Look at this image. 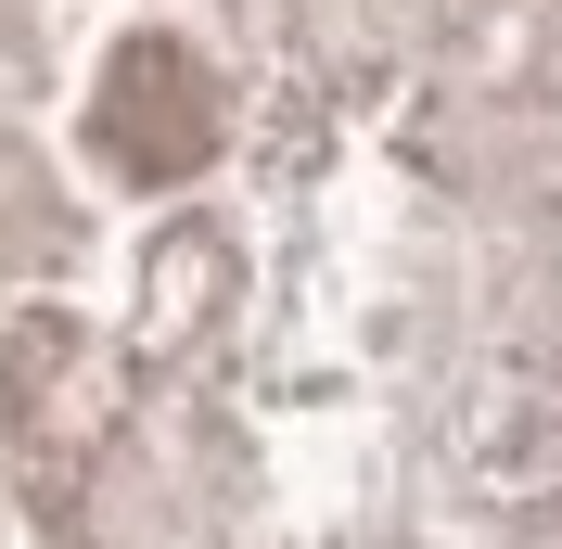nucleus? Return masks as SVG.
Segmentation results:
<instances>
[]
</instances>
